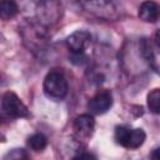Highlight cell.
Returning a JSON list of instances; mask_svg holds the SVG:
<instances>
[{"instance_id": "1", "label": "cell", "mask_w": 160, "mask_h": 160, "mask_svg": "<svg viewBox=\"0 0 160 160\" xmlns=\"http://www.w3.org/2000/svg\"><path fill=\"white\" fill-rule=\"evenodd\" d=\"M146 139V134L142 129H130L128 126H118L115 129V140L118 144L126 149L140 148Z\"/></svg>"}, {"instance_id": "2", "label": "cell", "mask_w": 160, "mask_h": 160, "mask_svg": "<svg viewBox=\"0 0 160 160\" xmlns=\"http://www.w3.org/2000/svg\"><path fill=\"white\" fill-rule=\"evenodd\" d=\"M68 89V81L60 71H50L44 79V92L51 99H62Z\"/></svg>"}, {"instance_id": "3", "label": "cell", "mask_w": 160, "mask_h": 160, "mask_svg": "<svg viewBox=\"0 0 160 160\" xmlns=\"http://www.w3.org/2000/svg\"><path fill=\"white\" fill-rule=\"evenodd\" d=\"M80 6L84 8L88 12L95 15L100 19H118L120 15V8L116 2L112 1H82Z\"/></svg>"}, {"instance_id": "4", "label": "cell", "mask_w": 160, "mask_h": 160, "mask_svg": "<svg viewBox=\"0 0 160 160\" xmlns=\"http://www.w3.org/2000/svg\"><path fill=\"white\" fill-rule=\"evenodd\" d=\"M1 105H2V110L11 118H28L29 116V110L26 105L12 91H8L4 94Z\"/></svg>"}, {"instance_id": "5", "label": "cell", "mask_w": 160, "mask_h": 160, "mask_svg": "<svg viewBox=\"0 0 160 160\" xmlns=\"http://www.w3.org/2000/svg\"><path fill=\"white\" fill-rule=\"evenodd\" d=\"M91 42V34L86 30H76L66 38V46L74 55H81Z\"/></svg>"}, {"instance_id": "6", "label": "cell", "mask_w": 160, "mask_h": 160, "mask_svg": "<svg viewBox=\"0 0 160 160\" xmlns=\"http://www.w3.org/2000/svg\"><path fill=\"white\" fill-rule=\"evenodd\" d=\"M112 105V95L109 90H100L89 101L88 108L92 114L101 115L106 112Z\"/></svg>"}, {"instance_id": "7", "label": "cell", "mask_w": 160, "mask_h": 160, "mask_svg": "<svg viewBox=\"0 0 160 160\" xmlns=\"http://www.w3.org/2000/svg\"><path fill=\"white\" fill-rule=\"evenodd\" d=\"M95 128V121L94 118L89 114H82L80 116H78L74 121V130L75 132L84 139H88L89 136H91L92 131Z\"/></svg>"}, {"instance_id": "8", "label": "cell", "mask_w": 160, "mask_h": 160, "mask_svg": "<svg viewBox=\"0 0 160 160\" xmlns=\"http://www.w3.org/2000/svg\"><path fill=\"white\" fill-rule=\"evenodd\" d=\"M139 18L146 22H155L159 18V6L155 1H145L139 8Z\"/></svg>"}, {"instance_id": "9", "label": "cell", "mask_w": 160, "mask_h": 160, "mask_svg": "<svg viewBox=\"0 0 160 160\" xmlns=\"http://www.w3.org/2000/svg\"><path fill=\"white\" fill-rule=\"evenodd\" d=\"M19 12V6L12 0H1L0 1V19L10 20Z\"/></svg>"}, {"instance_id": "10", "label": "cell", "mask_w": 160, "mask_h": 160, "mask_svg": "<svg viewBox=\"0 0 160 160\" xmlns=\"http://www.w3.org/2000/svg\"><path fill=\"white\" fill-rule=\"evenodd\" d=\"M28 145H29L34 151H42V150L46 148V145H48V139H46L42 134H40V132L32 134V135L28 139Z\"/></svg>"}, {"instance_id": "11", "label": "cell", "mask_w": 160, "mask_h": 160, "mask_svg": "<svg viewBox=\"0 0 160 160\" xmlns=\"http://www.w3.org/2000/svg\"><path fill=\"white\" fill-rule=\"evenodd\" d=\"M148 106L152 114H159L160 111V90L154 89L148 94Z\"/></svg>"}, {"instance_id": "12", "label": "cell", "mask_w": 160, "mask_h": 160, "mask_svg": "<svg viewBox=\"0 0 160 160\" xmlns=\"http://www.w3.org/2000/svg\"><path fill=\"white\" fill-rule=\"evenodd\" d=\"M2 160H29V154L25 149L15 148L9 150L4 156Z\"/></svg>"}, {"instance_id": "13", "label": "cell", "mask_w": 160, "mask_h": 160, "mask_svg": "<svg viewBox=\"0 0 160 160\" xmlns=\"http://www.w3.org/2000/svg\"><path fill=\"white\" fill-rule=\"evenodd\" d=\"M74 160H98L95 158V155H92L91 152H86V151H82V152H79Z\"/></svg>"}, {"instance_id": "14", "label": "cell", "mask_w": 160, "mask_h": 160, "mask_svg": "<svg viewBox=\"0 0 160 160\" xmlns=\"http://www.w3.org/2000/svg\"><path fill=\"white\" fill-rule=\"evenodd\" d=\"M151 159L152 160H160L159 159V149H154V151L151 154Z\"/></svg>"}]
</instances>
